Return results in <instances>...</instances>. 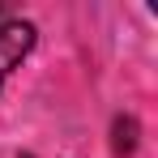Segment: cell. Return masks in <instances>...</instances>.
I'll use <instances>...</instances> for the list:
<instances>
[{"instance_id":"6da1fadb","label":"cell","mask_w":158,"mask_h":158,"mask_svg":"<svg viewBox=\"0 0 158 158\" xmlns=\"http://www.w3.org/2000/svg\"><path fill=\"white\" fill-rule=\"evenodd\" d=\"M34 39H39V30L22 22V17H0V90H4V81L9 73L34 52Z\"/></svg>"},{"instance_id":"7a4b0ae2","label":"cell","mask_w":158,"mask_h":158,"mask_svg":"<svg viewBox=\"0 0 158 158\" xmlns=\"http://www.w3.org/2000/svg\"><path fill=\"white\" fill-rule=\"evenodd\" d=\"M132 145H137V124H132V120H115V141H111V150H115V154H132Z\"/></svg>"}]
</instances>
